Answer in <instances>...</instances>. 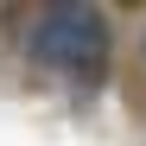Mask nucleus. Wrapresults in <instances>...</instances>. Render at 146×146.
<instances>
[{
	"instance_id": "nucleus-1",
	"label": "nucleus",
	"mask_w": 146,
	"mask_h": 146,
	"mask_svg": "<svg viewBox=\"0 0 146 146\" xmlns=\"http://www.w3.org/2000/svg\"><path fill=\"white\" fill-rule=\"evenodd\" d=\"M32 57L44 70H57V76H70V83H102V70H108V19L95 7L57 0L32 26Z\"/></svg>"
}]
</instances>
